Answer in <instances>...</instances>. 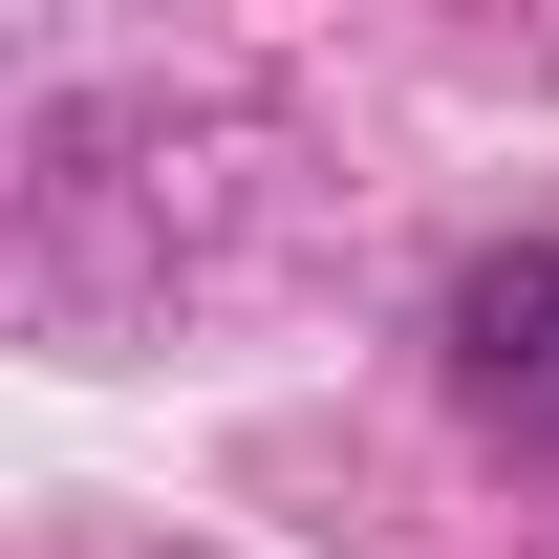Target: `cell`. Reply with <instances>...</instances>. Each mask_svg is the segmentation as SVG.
Wrapping results in <instances>:
<instances>
[{
    "label": "cell",
    "mask_w": 559,
    "mask_h": 559,
    "mask_svg": "<svg viewBox=\"0 0 559 559\" xmlns=\"http://www.w3.org/2000/svg\"><path fill=\"white\" fill-rule=\"evenodd\" d=\"M452 388H474V430H516L559 474V237H516V259L452 280Z\"/></svg>",
    "instance_id": "cell-1"
}]
</instances>
